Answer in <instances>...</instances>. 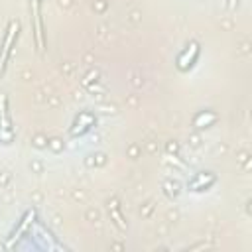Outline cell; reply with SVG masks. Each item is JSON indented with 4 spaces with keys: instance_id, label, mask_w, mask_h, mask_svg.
<instances>
[{
    "instance_id": "6da1fadb",
    "label": "cell",
    "mask_w": 252,
    "mask_h": 252,
    "mask_svg": "<svg viewBox=\"0 0 252 252\" xmlns=\"http://www.w3.org/2000/svg\"><path fill=\"white\" fill-rule=\"evenodd\" d=\"M18 33H20V24L18 22H10V26L6 30V35H4V41H2V47H0V73L6 67L10 51H12L14 43H16V39H18Z\"/></svg>"
},
{
    "instance_id": "7a4b0ae2",
    "label": "cell",
    "mask_w": 252,
    "mask_h": 252,
    "mask_svg": "<svg viewBox=\"0 0 252 252\" xmlns=\"http://www.w3.org/2000/svg\"><path fill=\"white\" fill-rule=\"evenodd\" d=\"M197 57H199V43H197V41H191V43L179 53V57H177V69H181V71L191 69L193 63L197 61Z\"/></svg>"
},
{
    "instance_id": "3957f363",
    "label": "cell",
    "mask_w": 252,
    "mask_h": 252,
    "mask_svg": "<svg viewBox=\"0 0 252 252\" xmlns=\"http://www.w3.org/2000/svg\"><path fill=\"white\" fill-rule=\"evenodd\" d=\"M215 175L213 173H209V171H205V173H197L193 179H189V183H187V187L191 189V191H205V189H209L213 183H215Z\"/></svg>"
},
{
    "instance_id": "277c9868",
    "label": "cell",
    "mask_w": 252,
    "mask_h": 252,
    "mask_svg": "<svg viewBox=\"0 0 252 252\" xmlns=\"http://www.w3.org/2000/svg\"><path fill=\"white\" fill-rule=\"evenodd\" d=\"M94 122H96V118H94L93 114H89V112H81V114L77 116L75 128L71 130V136H77V134H83V132H87L91 126H94Z\"/></svg>"
},
{
    "instance_id": "5b68a950",
    "label": "cell",
    "mask_w": 252,
    "mask_h": 252,
    "mask_svg": "<svg viewBox=\"0 0 252 252\" xmlns=\"http://www.w3.org/2000/svg\"><path fill=\"white\" fill-rule=\"evenodd\" d=\"M215 120H217V114L211 112V110H205V112H201V114L195 116L193 126H195V128H205V126H211Z\"/></svg>"
},
{
    "instance_id": "8992f818",
    "label": "cell",
    "mask_w": 252,
    "mask_h": 252,
    "mask_svg": "<svg viewBox=\"0 0 252 252\" xmlns=\"http://www.w3.org/2000/svg\"><path fill=\"white\" fill-rule=\"evenodd\" d=\"M35 45L37 49H43L45 39H43V24H41V16H39V8L35 4Z\"/></svg>"
},
{
    "instance_id": "52a82bcc",
    "label": "cell",
    "mask_w": 252,
    "mask_h": 252,
    "mask_svg": "<svg viewBox=\"0 0 252 252\" xmlns=\"http://www.w3.org/2000/svg\"><path fill=\"white\" fill-rule=\"evenodd\" d=\"M33 215H35V211L32 209V211H28V213H26V215H24V217L20 219V222H18V226H16V228L12 230V234H10V242H8V246H10V244H12V242H14L16 238H18V234H20V232H22V230L26 228V224L30 222V219H33Z\"/></svg>"
}]
</instances>
